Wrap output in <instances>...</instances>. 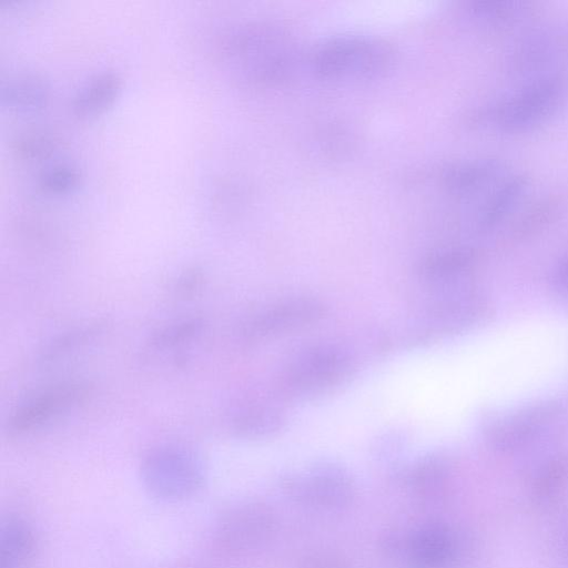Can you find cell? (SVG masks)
Returning <instances> with one entry per match:
<instances>
[{
  "mask_svg": "<svg viewBox=\"0 0 568 568\" xmlns=\"http://www.w3.org/2000/svg\"><path fill=\"white\" fill-rule=\"evenodd\" d=\"M220 54L237 69L241 78L255 85L285 80L297 63L293 34L275 23H250L235 29L220 44Z\"/></svg>",
  "mask_w": 568,
  "mask_h": 568,
  "instance_id": "obj_1",
  "label": "cell"
},
{
  "mask_svg": "<svg viewBox=\"0 0 568 568\" xmlns=\"http://www.w3.org/2000/svg\"><path fill=\"white\" fill-rule=\"evenodd\" d=\"M568 95V79L561 72L538 75L514 93L481 110L478 122L508 133L534 130L558 113Z\"/></svg>",
  "mask_w": 568,
  "mask_h": 568,
  "instance_id": "obj_2",
  "label": "cell"
},
{
  "mask_svg": "<svg viewBox=\"0 0 568 568\" xmlns=\"http://www.w3.org/2000/svg\"><path fill=\"white\" fill-rule=\"evenodd\" d=\"M394 59V48L384 39L343 34L320 44L312 53L311 67L324 80L361 81L384 75Z\"/></svg>",
  "mask_w": 568,
  "mask_h": 568,
  "instance_id": "obj_3",
  "label": "cell"
},
{
  "mask_svg": "<svg viewBox=\"0 0 568 568\" xmlns=\"http://www.w3.org/2000/svg\"><path fill=\"white\" fill-rule=\"evenodd\" d=\"M142 480L148 491L166 501H178L193 496L204 481L201 459L190 449L164 446L152 450L141 467Z\"/></svg>",
  "mask_w": 568,
  "mask_h": 568,
  "instance_id": "obj_4",
  "label": "cell"
},
{
  "mask_svg": "<svg viewBox=\"0 0 568 568\" xmlns=\"http://www.w3.org/2000/svg\"><path fill=\"white\" fill-rule=\"evenodd\" d=\"M348 371L349 361L345 353L333 346H316L288 363L282 385L291 395H314L337 384Z\"/></svg>",
  "mask_w": 568,
  "mask_h": 568,
  "instance_id": "obj_5",
  "label": "cell"
},
{
  "mask_svg": "<svg viewBox=\"0 0 568 568\" xmlns=\"http://www.w3.org/2000/svg\"><path fill=\"white\" fill-rule=\"evenodd\" d=\"M559 413L557 403L547 400L494 415L485 424V434L501 450L516 449L537 437Z\"/></svg>",
  "mask_w": 568,
  "mask_h": 568,
  "instance_id": "obj_6",
  "label": "cell"
},
{
  "mask_svg": "<svg viewBox=\"0 0 568 568\" xmlns=\"http://www.w3.org/2000/svg\"><path fill=\"white\" fill-rule=\"evenodd\" d=\"M272 526L267 508L258 504H244L229 509L216 521L214 541L219 549L237 554L255 548Z\"/></svg>",
  "mask_w": 568,
  "mask_h": 568,
  "instance_id": "obj_7",
  "label": "cell"
},
{
  "mask_svg": "<svg viewBox=\"0 0 568 568\" xmlns=\"http://www.w3.org/2000/svg\"><path fill=\"white\" fill-rule=\"evenodd\" d=\"M87 384L70 382L49 387L20 404L8 419V430L21 434L34 429L81 403Z\"/></svg>",
  "mask_w": 568,
  "mask_h": 568,
  "instance_id": "obj_8",
  "label": "cell"
},
{
  "mask_svg": "<svg viewBox=\"0 0 568 568\" xmlns=\"http://www.w3.org/2000/svg\"><path fill=\"white\" fill-rule=\"evenodd\" d=\"M323 305L313 298H293L265 308L250 318L243 333L253 339L278 336L320 320Z\"/></svg>",
  "mask_w": 568,
  "mask_h": 568,
  "instance_id": "obj_9",
  "label": "cell"
},
{
  "mask_svg": "<svg viewBox=\"0 0 568 568\" xmlns=\"http://www.w3.org/2000/svg\"><path fill=\"white\" fill-rule=\"evenodd\" d=\"M38 537L32 525L19 516H9L1 524L0 568H27L34 558Z\"/></svg>",
  "mask_w": 568,
  "mask_h": 568,
  "instance_id": "obj_10",
  "label": "cell"
},
{
  "mask_svg": "<svg viewBox=\"0 0 568 568\" xmlns=\"http://www.w3.org/2000/svg\"><path fill=\"white\" fill-rule=\"evenodd\" d=\"M455 554L452 534L443 526H429L418 531L408 547L412 568H445Z\"/></svg>",
  "mask_w": 568,
  "mask_h": 568,
  "instance_id": "obj_11",
  "label": "cell"
},
{
  "mask_svg": "<svg viewBox=\"0 0 568 568\" xmlns=\"http://www.w3.org/2000/svg\"><path fill=\"white\" fill-rule=\"evenodd\" d=\"M501 171L497 159H475L450 164L443 174L445 187L455 195L467 196L480 191Z\"/></svg>",
  "mask_w": 568,
  "mask_h": 568,
  "instance_id": "obj_12",
  "label": "cell"
},
{
  "mask_svg": "<svg viewBox=\"0 0 568 568\" xmlns=\"http://www.w3.org/2000/svg\"><path fill=\"white\" fill-rule=\"evenodd\" d=\"M298 497L320 505H341L352 495L348 477L338 469L325 468L293 483Z\"/></svg>",
  "mask_w": 568,
  "mask_h": 568,
  "instance_id": "obj_13",
  "label": "cell"
},
{
  "mask_svg": "<svg viewBox=\"0 0 568 568\" xmlns=\"http://www.w3.org/2000/svg\"><path fill=\"white\" fill-rule=\"evenodd\" d=\"M121 90V78L113 71H103L90 78L75 93L72 110L82 119L104 112Z\"/></svg>",
  "mask_w": 568,
  "mask_h": 568,
  "instance_id": "obj_14",
  "label": "cell"
},
{
  "mask_svg": "<svg viewBox=\"0 0 568 568\" xmlns=\"http://www.w3.org/2000/svg\"><path fill=\"white\" fill-rule=\"evenodd\" d=\"M528 184L529 180L524 174H514L503 181L478 210V227L490 230L501 223L521 200Z\"/></svg>",
  "mask_w": 568,
  "mask_h": 568,
  "instance_id": "obj_15",
  "label": "cell"
},
{
  "mask_svg": "<svg viewBox=\"0 0 568 568\" xmlns=\"http://www.w3.org/2000/svg\"><path fill=\"white\" fill-rule=\"evenodd\" d=\"M48 99L49 85L38 74H19L2 84V103L16 112H34L43 108Z\"/></svg>",
  "mask_w": 568,
  "mask_h": 568,
  "instance_id": "obj_16",
  "label": "cell"
},
{
  "mask_svg": "<svg viewBox=\"0 0 568 568\" xmlns=\"http://www.w3.org/2000/svg\"><path fill=\"white\" fill-rule=\"evenodd\" d=\"M476 258L470 247L444 248L429 254L422 264V274L430 281H452L469 272Z\"/></svg>",
  "mask_w": 568,
  "mask_h": 568,
  "instance_id": "obj_17",
  "label": "cell"
},
{
  "mask_svg": "<svg viewBox=\"0 0 568 568\" xmlns=\"http://www.w3.org/2000/svg\"><path fill=\"white\" fill-rule=\"evenodd\" d=\"M564 200L549 194L532 202L511 226V235L525 239L541 231L556 221L564 209Z\"/></svg>",
  "mask_w": 568,
  "mask_h": 568,
  "instance_id": "obj_18",
  "label": "cell"
},
{
  "mask_svg": "<svg viewBox=\"0 0 568 568\" xmlns=\"http://www.w3.org/2000/svg\"><path fill=\"white\" fill-rule=\"evenodd\" d=\"M556 55L554 40L536 34L521 41L511 53L510 65L517 73H527L546 67Z\"/></svg>",
  "mask_w": 568,
  "mask_h": 568,
  "instance_id": "obj_19",
  "label": "cell"
},
{
  "mask_svg": "<svg viewBox=\"0 0 568 568\" xmlns=\"http://www.w3.org/2000/svg\"><path fill=\"white\" fill-rule=\"evenodd\" d=\"M530 2L520 0H477L469 2V13L488 26H505L525 17Z\"/></svg>",
  "mask_w": 568,
  "mask_h": 568,
  "instance_id": "obj_20",
  "label": "cell"
},
{
  "mask_svg": "<svg viewBox=\"0 0 568 568\" xmlns=\"http://www.w3.org/2000/svg\"><path fill=\"white\" fill-rule=\"evenodd\" d=\"M58 145V139L51 132L34 130L19 135L11 148L18 159L36 161L50 156Z\"/></svg>",
  "mask_w": 568,
  "mask_h": 568,
  "instance_id": "obj_21",
  "label": "cell"
},
{
  "mask_svg": "<svg viewBox=\"0 0 568 568\" xmlns=\"http://www.w3.org/2000/svg\"><path fill=\"white\" fill-rule=\"evenodd\" d=\"M80 173L71 164L60 163L41 172L38 178L39 189L50 195H62L77 187Z\"/></svg>",
  "mask_w": 568,
  "mask_h": 568,
  "instance_id": "obj_22",
  "label": "cell"
},
{
  "mask_svg": "<svg viewBox=\"0 0 568 568\" xmlns=\"http://www.w3.org/2000/svg\"><path fill=\"white\" fill-rule=\"evenodd\" d=\"M199 320H189L170 325L160 331L153 338L158 346H174L193 337L201 329Z\"/></svg>",
  "mask_w": 568,
  "mask_h": 568,
  "instance_id": "obj_23",
  "label": "cell"
},
{
  "mask_svg": "<svg viewBox=\"0 0 568 568\" xmlns=\"http://www.w3.org/2000/svg\"><path fill=\"white\" fill-rule=\"evenodd\" d=\"M552 284L560 295L568 298V257L562 260L555 268Z\"/></svg>",
  "mask_w": 568,
  "mask_h": 568,
  "instance_id": "obj_24",
  "label": "cell"
},
{
  "mask_svg": "<svg viewBox=\"0 0 568 568\" xmlns=\"http://www.w3.org/2000/svg\"><path fill=\"white\" fill-rule=\"evenodd\" d=\"M201 273L197 271H190L183 275L178 285L180 294L190 295L193 293L201 283Z\"/></svg>",
  "mask_w": 568,
  "mask_h": 568,
  "instance_id": "obj_25",
  "label": "cell"
}]
</instances>
